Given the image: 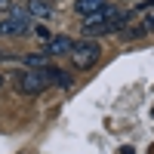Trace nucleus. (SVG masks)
<instances>
[{
  "label": "nucleus",
  "instance_id": "f257e3e1",
  "mask_svg": "<svg viewBox=\"0 0 154 154\" xmlns=\"http://www.w3.org/2000/svg\"><path fill=\"white\" fill-rule=\"evenodd\" d=\"M102 56V46L93 40V37H86V40L80 43H71V62H74V68H89V65H96Z\"/></svg>",
  "mask_w": 154,
  "mask_h": 154
},
{
  "label": "nucleus",
  "instance_id": "9b49d317",
  "mask_svg": "<svg viewBox=\"0 0 154 154\" xmlns=\"http://www.w3.org/2000/svg\"><path fill=\"white\" fill-rule=\"evenodd\" d=\"M0 86H3V74H0Z\"/></svg>",
  "mask_w": 154,
  "mask_h": 154
},
{
  "label": "nucleus",
  "instance_id": "20e7f679",
  "mask_svg": "<svg viewBox=\"0 0 154 154\" xmlns=\"http://www.w3.org/2000/svg\"><path fill=\"white\" fill-rule=\"evenodd\" d=\"M74 9L86 19V16H102V12H108L111 6L105 3V0H77V3H74Z\"/></svg>",
  "mask_w": 154,
  "mask_h": 154
},
{
  "label": "nucleus",
  "instance_id": "1a4fd4ad",
  "mask_svg": "<svg viewBox=\"0 0 154 154\" xmlns=\"http://www.w3.org/2000/svg\"><path fill=\"white\" fill-rule=\"evenodd\" d=\"M0 12H12V0H0Z\"/></svg>",
  "mask_w": 154,
  "mask_h": 154
},
{
  "label": "nucleus",
  "instance_id": "0eeeda50",
  "mask_svg": "<svg viewBox=\"0 0 154 154\" xmlns=\"http://www.w3.org/2000/svg\"><path fill=\"white\" fill-rule=\"evenodd\" d=\"M28 68H43V65H49V56L46 53H31V56H25L22 59Z\"/></svg>",
  "mask_w": 154,
  "mask_h": 154
},
{
  "label": "nucleus",
  "instance_id": "7ed1b4c3",
  "mask_svg": "<svg viewBox=\"0 0 154 154\" xmlns=\"http://www.w3.org/2000/svg\"><path fill=\"white\" fill-rule=\"evenodd\" d=\"M16 86H19V93H25V96H37V93H43L49 83H46L43 71H40V68H34V71H19Z\"/></svg>",
  "mask_w": 154,
  "mask_h": 154
},
{
  "label": "nucleus",
  "instance_id": "423d86ee",
  "mask_svg": "<svg viewBox=\"0 0 154 154\" xmlns=\"http://www.w3.org/2000/svg\"><path fill=\"white\" fill-rule=\"evenodd\" d=\"M31 12V19H40V22H46L49 16H53V6L46 3V0H28V6H25Z\"/></svg>",
  "mask_w": 154,
  "mask_h": 154
},
{
  "label": "nucleus",
  "instance_id": "39448f33",
  "mask_svg": "<svg viewBox=\"0 0 154 154\" xmlns=\"http://www.w3.org/2000/svg\"><path fill=\"white\" fill-rule=\"evenodd\" d=\"M43 53L53 59V56H65V53H71V37H49L46 40V46H43Z\"/></svg>",
  "mask_w": 154,
  "mask_h": 154
},
{
  "label": "nucleus",
  "instance_id": "f03ea898",
  "mask_svg": "<svg viewBox=\"0 0 154 154\" xmlns=\"http://www.w3.org/2000/svg\"><path fill=\"white\" fill-rule=\"evenodd\" d=\"M31 12L28 9H12L9 16L0 22V37H16V34H28L31 31Z\"/></svg>",
  "mask_w": 154,
  "mask_h": 154
},
{
  "label": "nucleus",
  "instance_id": "6e6552de",
  "mask_svg": "<svg viewBox=\"0 0 154 154\" xmlns=\"http://www.w3.org/2000/svg\"><path fill=\"white\" fill-rule=\"evenodd\" d=\"M34 31H37V37H43V40H49V28H46V25H37Z\"/></svg>",
  "mask_w": 154,
  "mask_h": 154
},
{
  "label": "nucleus",
  "instance_id": "9d476101",
  "mask_svg": "<svg viewBox=\"0 0 154 154\" xmlns=\"http://www.w3.org/2000/svg\"><path fill=\"white\" fill-rule=\"evenodd\" d=\"M142 28H145V31H154V16H151V19H145V25H142Z\"/></svg>",
  "mask_w": 154,
  "mask_h": 154
}]
</instances>
